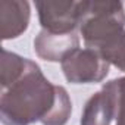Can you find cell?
<instances>
[{
    "label": "cell",
    "mask_w": 125,
    "mask_h": 125,
    "mask_svg": "<svg viewBox=\"0 0 125 125\" xmlns=\"http://www.w3.org/2000/svg\"><path fill=\"white\" fill-rule=\"evenodd\" d=\"M40 25L54 34H71L80 27L81 2L74 0H47L35 2Z\"/></svg>",
    "instance_id": "obj_4"
},
{
    "label": "cell",
    "mask_w": 125,
    "mask_h": 125,
    "mask_svg": "<svg viewBox=\"0 0 125 125\" xmlns=\"http://www.w3.org/2000/svg\"><path fill=\"white\" fill-rule=\"evenodd\" d=\"M115 119V97L107 84L94 93L85 103L80 125H110Z\"/></svg>",
    "instance_id": "obj_7"
},
{
    "label": "cell",
    "mask_w": 125,
    "mask_h": 125,
    "mask_svg": "<svg viewBox=\"0 0 125 125\" xmlns=\"http://www.w3.org/2000/svg\"><path fill=\"white\" fill-rule=\"evenodd\" d=\"M27 57H22L13 52H9L6 49L2 50V60H0V84L2 90H6L10 84H13L27 69L28 65Z\"/></svg>",
    "instance_id": "obj_8"
},
{
    "label": "cell",
    "mask_w": 125,
    "mask_h": 125,
    "mask_svg": "<svg viewBox=\"0 0 125 125\" xmlns=\"http://www.w3.org/2000/svg\"><path fill=\"white\" fill-rule=\"evenodd\" d=\"M72 113V102L62 85H53L40 66L28 60L24 74L2 90L0 119L3 125H66Z\"/></svg>",
    "instance_id": "obj_1"
},
{
    "label": "cell",
    "mask_w": 125,
    "mask_h": 125,
    "mask_svg": "<svg viewBox=\"0 0 125 125\" xmlns=\"http://www.w3.org/2000/svg\"><path fill=\"white\" fill-rule=\"evenodd\" d=\"M115 97V119L116 125H125V77L106 83Z\"/></svg>",
    "instance_id": "obj_9"
},
{
    "label": "cell",
    "mask_w": 125,
    "mask_h": 125,
    "mask_svg": "<svg viewBox=\"0 0 125 125\" xmlns=\"http://www.w3.org/2000/svg\"><path fill=\"white\" fill-rule=\"evenodd\" d=\"M31 18L30 3L24 0L0 2V32L3 40H12L27 31Z\"/></svg>",
    "instance_id": "obj_6"
},
{
    "label": "cell",
    "mask_w": 125,
    "mask_h": 125,
    "mask_svg": "<svg viewBox=\"0 0 125 125\" xmlns=\"http://www.w3.org/2000/svg\"><path fill=\"white\" fill-rule=\"evenodd\" d=\"M80 47V38L75 32L54 34L41 30L34 38V52L47 62H62L72 50Z\"/></svg>",
    "instance_id": "obj_5"
},
{
    "label": "cell",
    "mask_w": 125,
    "mask_h": 125,
    "mask_svg": "<svg viewBox=\"0 0 125 125\" xmlns=\"http://www.w3.org/2000/svg\"><path fill=\"white\" fill-rule=\"evenodd\" d=\"M60 66L71 84H96L107 77L110 65L97 50L78 47L60 62Z\"/></svg>",
    "instance_id": "obj_3"
},
{
    "label": "cell",
    "mask_w": 125,
    "mask_h": 125,
    "mask_svg": "<svg viewBox=\"0 0 125 125\" xmlns=\"http://www.w3.org/2000/svg\"><path fill=\"white\" fill-rule=\"evenodd\" d=\"M78 28L85 47L104 56L125 38L124 5L115 0H84Z\"/></svg>",
    "instance_id": "obj_2"
}]
</instances>
